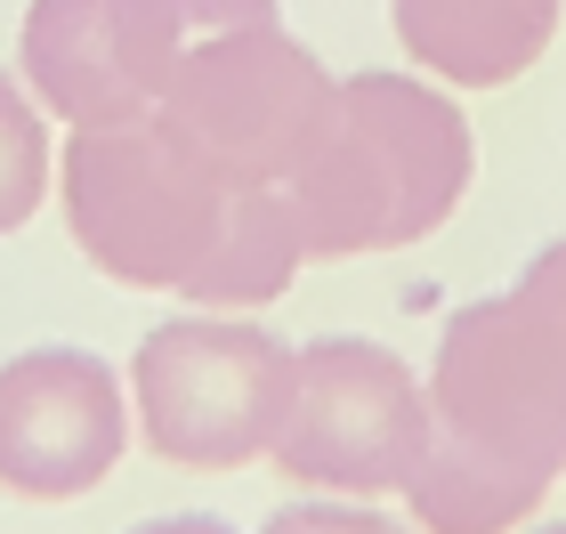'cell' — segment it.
<instances>
[{
  "label": "cell",
  "instance_id": "cell-1",
  "mask_svg": "<svg viewBox=\"0 0 566 534\" xmlns=\"http://www.w3.org/2000/svg\"><path fill=\"white\" fill-rule=\"evenodd\" d=\"M566 478V324L534 292L470 300L429 356V446L405 478L421 534H510Z\"/></svg>",
  "mask_w": 566,
  "mask_h": 534
},
{
  "label": "cell",
  "instance_id": "cell-2",
  "mask_svg": "<svg viewBox=\"0 0 566 534\" xmlns=\"http://www.w3.org/2000/svg\"><path fill=\"white\" fill-rule=\"evenodd\" d=\"M478 146L446 90L413 73H348L324 138L283 178L307 260H365L405 251L453 219L470 195Z\"/></svg>",
  "mask_w": 566,
  "mask_h": 534
},
{
  "label": "cell",
  "instance_id": "cell-3",
  "mask_svg": "<svg viewBox=\"0 0 566 534\" xmlns=\"http://www.w3.org/2000/svg\"><path fill=\"white\" fill-rule=\"evenodd\" d=\"M57 195H65V235L97 275L187 300L227 227V202L243 187L211 178V163H195L154 114H138L106 122V130H73Z\"/></svg>",
  "mask_w": 566,
  "mask_h": 534
},
{
  "label": "cell",
  "instance_id": "cell-4",
  "mask_svg": "<svg viewBox=\"0 0 566 534\" xmlns=\"http://www.w3.org/2000/svg\"><path fill=\"white\" fill-rule=\"evenodd\" d=\"M283 389H292V341L268 324L187 308L154 324L130 356V421L138 446L170 470H243L275 446Z\"/></svg>",
  "mask_w": 566,
  "mask_h": 534
},
{
  "label": "cell",
  "instance_id": "cell-5",
  "mask_svg": "<svg viewBox=\"0 0 566 534\" xmlns=\"http://www.w3.org/2000/svg\"><path fill=\"white\" fill-rule=\"evenodd\" d=\"M235 24H275V0H33L17 73L65 130H106L154 114L187 49Z\"/></svg>",
  "mask_w": 566,
  "mask_h": 534
},
{
  "label": "cell",
  "instance_id": "cell-6",
  "mask_svg": "<svg viewBox=\"0 0 566 534\" xmlns=\"http://www.w3.org/2000/svg\"><path fill=\"white\" fill-rule=\"evenodd\" d=\"M332 97H340V82L283 24H235V33L187 49L154 122L195 163H211V178H227V187H283L307 163V146L324 138Z\"/></svg>",
  "mask_w": 566,
  "mask_h": 534
},
{
  "label": "cell",
  "instance_id": "cell-7",
  "mask_svg": "<svg viewBox=\"0 0 566 534\" xmlns=\"http://www.w3.org/2000/svg\"><path fill=\"white\" fill-rule=\"evenodd\" d=\"M429 446V380L397 348L332 333L292 348V389L268 462L300 494H405Z\"/></svg>",
  "mask_w": 566,
  "mask_h": 534
},
{
  "label": "cell",
  "instance_id": "cell-8",
  "mask_svg": "<svg viewBox=\"0 0 566 534\" xmlns=\"http://www.w3.org/2000/svg\"><path fill=\"white\" fill-rule=\"evenodd\" d=\"M130 380L97 348L41 341L0 365V494L82 502L130 453Z\"/></svg>",
  "mask_w": 566,
  "mask_h": 534
},
{
  "label": "cell",
  "instance_id": "cell-9",
  "mask_svg": "<svg viewBox=\"0 0 566 534\" xmlns=\"http://www.w3.org/2000/svg\"><path fill=\"white\" fill-rule=\"evenodd\" d=\"M405 57L453 90H502L558 41L566 0H389Z\"/></svg>",
  "mask_w": 566,
  "mask_h": 534
},
{
  "label": "cell",
  "instance_id": "cell-10",
  "mask_svg": "<svg viewBox=\"0 0 566 534\" xmlns=\"http://www.w3.org/2000/svg\"><path fill=\"white\" fill-rule=\"evenodd\" d=\"M300 268H307V243H300L292 195H283V187H243L235 202H227V227H219L202 275L187 284V300H195V308L243 316V308H268Z\"/></svg>",
  "mask_w": 566,
  "mask_h": 534
},
{
  "label": "cell",
  "instance_id": "cell-11",
  "mask_svg": "<svg viewBox=\"0 0 566 534\" xmlns=\"http://www.w3.org/2000/svg\"><path fill=\"white\" fill-rule=\"evenodd\" d=\"M57 187V146H49V114L24 90V73L0 65V235H17L24 219Z\"/></svg>",
  "mask_w": 566,
  "mask_h": 534
},
{
  "label": "cell",
  "instance_id": "cell-12",
  "mask_svg": "<svg viewBox=\"0 0 566 534\" xmlns=\"http://www.w3.org/2000/svg\"><path fill=\"white\" fill-rule=\"evenodd\" d=\"M260 534H413V526L373 511V502H356V494H300V502H283Z\"/></svg>",
  "mask_w": 566,
  "mask_h": 534
},
{
  "label": "cell",
  "instance_id": "cell-13",
  "mask_svg": "<svg viewBox=\"0 0 566 534\" xmlns=\"http://www.w3.org/2000/svg\"><path fill=\"white\" fill-rule=\"evenodd\" d=\"M518 292H534V300H543V308H551V316L566 324V235H558L551 251H534V260H526Z\"/></svg>",
  "mask_w": 566,
  "mask_h": 534
},
{
  "label": "cell",
  "instance_id": "cell-14",
  "mask_svg": "<svg viewBox=\"0 0 566 534\" xmlns=\"http://www.w3.org/2000/svg\"><path fill=\"white\" fill-rule=\"evenodd\" d=\"M130 534H235V526L211 519V511H178V519H146V526H130Z\"/></svg>",
  "mask_w": 566,
  "mask_h": 534
},
{
  "label": "cell",
  "instance_id": "cell-15",
  "mask_svg": "<svg viewBox=\"0 0 566 534\" xmlns=\"http://www.w3.org/2000/svg\"><path fill=\"white\" fill-rule=\"evenodd\" d=\"M551 534H566V526H551Z\"/></svg>",
  "mask_w": 566,
  "mask_h": 534
}]
</instances>
